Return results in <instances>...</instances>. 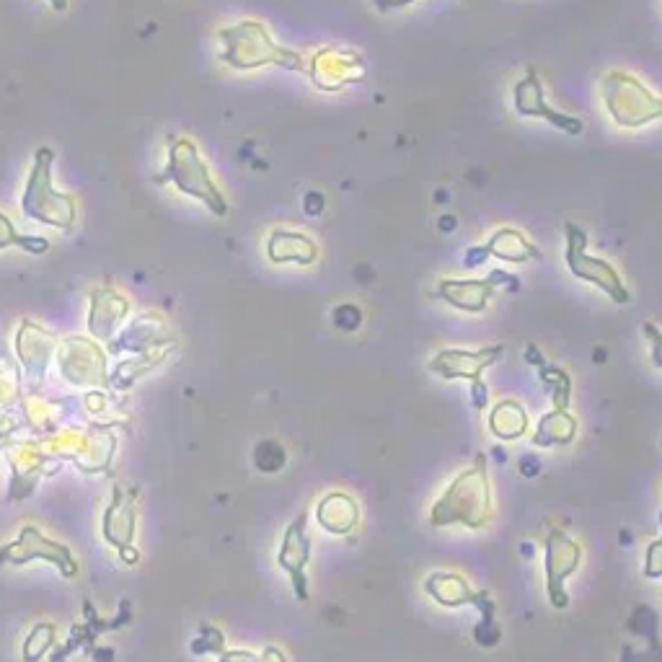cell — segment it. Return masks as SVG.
Returning a JSON list of instances; mask_svg holds the SVG:
<instances>
[{
  "instance_id": "obj_18",
  "label": "cell",
  "mask_w": 662,
  "mask_h": 662,
  "mask_svg": "<svg viewBox=\"0 0 662 662\" xmlns=\"http://www.w3.org/2000/svg\"><path fill=\"white\" fill-rule=\"evenodd\" d=\"M541 378L546 381V391H549V396L554 399L556 409H567L569 394H572V381H569V375L559 368H551V365L549 368L541 365Z\"/></svg>"
},
{
  "instance_id": "obj_24",
  "label": "cell",
  "mask_w": 662,
  "mask_h": 662,
  "mask_svg": "<svg viewBox=\"0 0 662 662\" xmlns=\"http://www.w3.org/2000/svg\"><path fill=\"white\" fill-rule=\"evenodd\" d=\"M541 471V461L533 456H523L520 458V474L523 476H536Z\"/></svg>"
},
{
  "instance_id": "obj_22",
  "label": "cell",
  "mask_w": 662,
  "mask_h": 662,
  "mask_svg": "<svg viewBox=\"0 0 662 662\" xmlns=\"http://www.w3.org/2000/svg\"><path fill=\"white\" fill-rule=\"evenodd\" d=\"M644 334L652 342V365L662 368V331L652 324H644Z\"/></svg>"
},
{
  "instance_id": "obj_7",
  "label": "cell",
  "mask_w": 662,
  "mask_h": 662,
  "mask_svg": "<svg viewBox=\"0 0 662 662\" xmlns=\"http://www.w3.org/2000/svg\"><path fill=\"white\" fill-rule=\"evenodd\" d=\"M505 347L492 344L484 350L466 352V350H440L430 360V370L438 373L445 381H479L481 373L494 365L502 357Z\"/></svg>"
},
{
  "instance_id": "obj_5",
  "label": "cell",
  "mask_w": 662,
  "mask_h": 662,
  "mask_svg": "<svg viewBox=\"0 0 662 662\" xmlns=\"http://www.w3.org/2000/svg\"><path fill=\"white\" fill-rule=\"evenodd\" d=\"M567 267L572 275L600 288L606 295H611L616 303H629L631 300V293L621 282L619 272L608 262L590 257L588 251H585V233L577 231L575 225L567 228Z\"/></svg>"
},
{
  "instance_id": "obj_6",
  "label": "cell",
  "mask_w": 662,
  "mask_h": 662,
  "mask_svg": "<svg viewBox=\"0 0 662 662\" xmlns=\"http://www.w3.org/2000/svg\"><path fill=\"white\" fill-rule=\"evenodd\" d=\"M582 562V549L575 538L564 531H551L546 538V593L556 611L569 606V593L564 582L575 575Z\"/></svg>"
},
{
  "instance_id": "obj_3",
  "label": "cell",
  "mask_w": 662,
  "mask_h": 662,
  "mask_svg": "<svg viewBox=\"0 0 662 662\" xmlns=\"http://www.w3.org/2000/svg\"><path fill=\"white\" fill-rule=\"evenodd\" d=\"M156 182L171 184V187H176V192H182L184 197H192V200L202 202L210 213H228V202H225L218 184L213 182L210 169H207L205 158L200 156V150H197L194 140L171 138L166 166H163Z\"/></svg>"
},
{
  "instance_id": "obj_9",
  "label": "cell",
  "mask_w": 662,
  "mask_h": 662,
  "mask_svg": "<svg viewBox=\"0 0 662 662\" xmlns=\"http://www.w3.org/2000/svg\"><path fill=\"white\" fill-rule=\"evenodd\" d=\"M500 282H510L515 285L513 275H505V272H494L489 280H443L438 288V295L450 303L458 311L466 313H481L487 308V303L492 300L494 288L500 285Z\"/></svg>"
},
{
  "instance_id": "obj_11",
  "label": "cell",
  "mask_w": 662,
  "mask_h": 662,
  "mask_svg": "<svg viewBox=\"0 0 662 662\" xmlns=\"http://www.w3.org/2000/svg\"><path fill=\"white\" fill-rule=\"evenodd\" d=\"M425 590L435 603L445 608L474 606L476 595H479L476 590H471L469 582L453 572H432L425 580Z\"/></svg>"
},
{
  "instance_id": "obj_2",
  "label": "cell",
  "mask_w": 662,
  "mask_h": 662,
  "mask_svg": "<svg viewBox=\"0 0 662 662\" xmlns=\"http://www.w3.org/2000/svg\"><path fill=\"white\" fill-rule=\"evenodd\" d=\"M52 166H55V150L44 148V145L34 150L32 171L26 179L24 194H21V210L26 218L37 220V223L70 231L78 218V202L73 194L60 192L52 184Z\"/></svg>"
},
{
  "instance_id": "obj_21",
  "label": "cell",
  "mask_w": 662,
  "mask_h": 662,
  "mask_svg": "<svg viewBox=\"0 0 662 662\" xmlns=\"http://www.w3.org/2000/svg\"><path fill=\"white\" fill-rule=\"evenodd\" d=\"M360 321H363V313H360L357 306H352V303H344V306L334 308V324H337V329L355 331L357 326H360Z\"/></svg>"
},
{
  "instance_id": "obj_13",
  "label": "cell",
  "mask_w": 662,
  "mask_h": 662,
  "mask_svg": "<svg viewBox=\"0 0 662 662\" xmlns=\"http://www.w3.org/2000/svg\"><path fill=\"white\" fill-rule=\"evenodd\" d=\"M489 432L497 440H502V443H513V440L523 438L525 432H528V414H525V409L518 401H500L489 412Z\"/></svg>"
},
{
  "instance_id": "obj_17",
  "label": "cell",
  "mask_w": 662,
  "mask_h": 662,
  "mask_svg": "<svg viewBox=\"0 0 662 662\" xmlns=\"http://www.w3.org/2000/svg\"><path fill=\"white\" fill-rule=\"evenodd\" d=\"M254 463H257V469L264 471V474H277V471L285 469V463H288V453L282 448L280 443L275 440H262L254 450Z\"/></svg>"
},
{
  "instance_id": "obj_16",
  "label": "cell",
  "mask_w": 662,
  "mask_h": 662,
  "mask_svg": "<svg viewBox=\"0 0 662 662\" xmlns=\"http://www.w3.org/2000/svg\"><path fill=\"white\" fill-rule=\"evenodd\" d=\"M8 246H21L29 254H44V251L50 249V241L39 236H21L13 228L11 218L6 213H0V249H8Z\"/></svg>"
},
{
  "instance_id": "obj_14",
  "label": "cell",
  "mask_w": 662,
  "mask_h": 662,
  "mask_svg": "<svg viewBox=\"0 0 662 662\" xmlns=\"http://www.w3.org/2000/svg\"><path fill=\"white\" fill-rule=\"evenodd\" d=\"M577 435V419L564 409L544 414L533 432V445L538 448H554V445H569Z\"/></svg>"
},
{
  "instance_id": "obj_12",
  "label": "cell",
  "mask_w": 662,
  "mask_h": 662,
  "mask_svg": "<svg viewBox=\"0 0 662 662\" xmlns=\"http://www.w3.org/2000/svg\"><path fill=\"white\" fill-rule=\"evenodd\" d=\"M267 254L275 264H311L313 259H316V254H319V249H316V244H313L308 236H303V233L275 231L269 236Z\"/></svg>"
},
{
  "instance_id": "obj_19",
  "label": "cell",
  "mask_w": 662,
  "mask_h": 662,
  "mask_svg": "<svg viewBox=\"0 0 662 662\" xmlns=\"http://www.w3.org/2000/svg\"><path fill=\"white\" fill-rule=\"evenodd\" d=\"M662 523V515H660ZM644 577L647 580H660L662 577V533L647 546V556H644Z\"/></svg>"
},
{
  "instance_id": "obj_10",
  "label": "cell",
  "mask_w": 662,
  "mask_h": 662,
  "mask_svg": "<svg viewBox=\"0 0 662 662\" xmlns=\"http://www.w3.org/2000/svg\"><path fill=\"white\" fill-rule=\"evenodd\" d=\"M316 518H319L321 528L331 536H347L360 520V507L350 494L331 492L316 507Z\"/></svg>"
},
{
  "instance_id": "obj_1",
  "label": "cell",
  "mask_w": 662,
  "mask_h": 662,
  "mask_svg": "<svg viewBox=\"0 0 662 662\" xmlns=\"http://www.w3.org/2000/svg\"><path fill=\"white\" fill-rule=\"evenodd\" d=\"M489 515H492V489H489L484 461L479 458L440 494V500L430 510V523L435 528L463 525V528L479 531L489 523Z\"/></svg>"
},
{
  "instance_id": "obj_4",
  "label": "cell",
  "mask_w": 662,
  "mask_h": 662,
  "mask_svg": "<svg viewBox=\"0 0 662 662\" xmlns=\"http://www.w3.org/2000/svg\"><path fill=\"white\" fill-rule=\"evenodd\" d=\"M218 39L223 42L220 60L236 70H254L262 65L298 68V57L277 47L259 21H241L236 26H225L218 32Z\"/></svg>"
},
{
  "instance_id": "obj_23",
  "label": "cell",
  "mask_w": 662,
  "mask_h": 662,
  "mask_svg": "<svg viewBox=\"0 0 662 662\" xmlns=\"http://www.w3.org/2000/svg\"><path fill=\"white\" fill-rule=\"evenodd\" d=\"M471 404H474L479 412H484L489 406V388L487 383H481V378L479 381H471Z\"/></svg>"
},
{
  "instance_id": "obj_26",
  "label": "cell",
  "mask_w": 662,
  "mask_h": 662,
  "mask_svg": "<svg viewBox=\"0 0 662 662\" xmlns=\"http://www.w3.org/2000/svg\"><path fill=\"white\" fill-rule=\"evenodd\" d=\"M47 3H50L55 11H68V6H70V0H47Z\"/></svg>"
},
{
  "instance_id": "obj_20",
  "label": "cell",
  "mask_w": 662,
  "mask_h": 662,
  "mask_svg": "<svg viewBox=\"0 0 662 662\" xmlns=\"http://www.w3.org/2000/svg\"><path fill=\"white\" fill-rule=\"evenodd\" d=\"M223 662H285V655H282L277 647H267L262 655L236 650V652H231V655H225Z\"/></svg>"
},
{
  "instance_id": "obj_25",
  "label": "cell",
  "mask_w": 662,
  "mask_h": 662,
  "mask_svg": "<svg viewBox=\"0 0 662 662\" xmlns=\"http://www.w3.org/2000/svg\"><path fill=\"white\" fill-rule=\"evenodd\" d=\"M487 257H489L487 246H476V249H471L469 254H466V267H479Z\"/></svg>"
},
{
  "instance_id": "obj_8",
  "label": "cell",
  "mask_w": 662,
  "mask_h": 662,
  "mask_svg": "<svg viewBox=\"0 0 662 662\" xmlns=\"http://www.w3.org/2000/svg\"><path fill=\"white\" fill-rule=\"evenodd\" d=\"M308 559H311V538H308L306 531V515H298V518L290 523L288 533H285V541H282L277 562H280V567L290 575L295 595H298L300 600H308Z\"/></svg>"
},
{
  "instance_id": "obj_15",
  "label": "cell",
  "mask_w": 662,
  "mask_h": 662,
  "mask_svg": "<svg viewBox=\"0 0 662 662\" xmlns=\"http://www.w3.org/2000/svg\"><path fill=\"white\" fill-rule=\"evenodd\" d=\"M489 254L497 259H505V262H525V259H536L538 251L533 249V244H528L518 231L513 228H502L492 236V241L487 244Z\"/></svg>"
}]
</instances>
